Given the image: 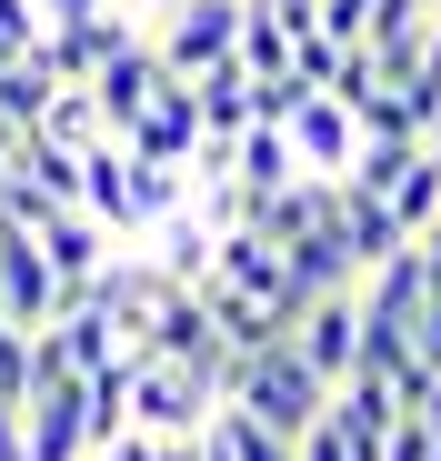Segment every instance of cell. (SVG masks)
Listing matches in <instances>:
<instances>
[{
    "mask_svg": "<svg viewBox=\"0 0 441 461\" xmlns=\"http://www.w3.org/2000/svg\"><path fill=\"white\" fill-rule=\"evenodd\" d=\"M220 402L251 411V421L281 431V441H302V431L321 421V402H331V381L291 351V341H261V351H231V361H220Z\"/></svg>",
    "mask_w": 441,
    "mask_h": 461,
    "instance_id": "6da1fadb",
    "label": "cell"
},
{
    "mask_svg": "<svg viewBox=\"0 0 441 461\" xmlns=\"http://www.w3.org/2000/svg\"><path fill=\"white\" fill-rule=\"evenodd\" d=\"M211 411H220V361L130 351V421L140 431H201Z\"/></svg>",
    "mask_w": 441,
    "mask_h": 461,
    "instance_id": "7a4b0ae2",
    "label": "cell"
},
{
    "mask_svg": "<svg viewBox=\"0 0 441 461\" xmlns=\"http://www.w3.org/2000/svg\"><path fill=\"white\" fill-rule=\"evenodd\" d=\"M21 461H91V371H31Z\"/></svg>",
    "mask_w": 441,
    "mask_h": 461,
    "instance_id": "3957f363",
    "label": "cell"
},
{
    "mask_svg": "<svg viewBox=\"0 0 441 461\" xmlns=\"http://www.w3.org/2000/svg\"><path fill=\"white\" fill-rule=\"evenodd\" d=\"M161 50V70L171 81H191V70H211V60H231V41H241V0H171L161 11V31H140Z\"/></svg>",
    "mask_w": 441,
    "mask_h": 461,
    "instance_id": "277c9868",
    "label": "cell"
},
{
    "mask_svg": "<svg viewBox=\"0 0 441 461\" xmlns=\"http://www.w3.org/2000/svg\"><path fill=\"white\" fill-rule=\"evenodd\" d=\"M281 341L302 351L321 381H341V371L361 361V291H351V281H341V291H311L302 312H291V331H281Z\"/></svg>",
    "mask_w": 441,
    "mask_h": 461,
    "instance_id": "5b68a950",
    "label": "cell"
},
{
    "mask_svg": "<svg viewBox=\"0 0 441 461\" xmlns=\"http://www.w3.org/2000/svg\"><path fill=\"white\" fill-rule=\"evenodd\" d=\"M281 131H291V161L321 171V181H341V171H351V150H361V121H351V101H331V91H302Z\"/></svg>",
    "mask_w": 441,
    "mask_h": 461,
    "instance_id": "8992f818",
    "label": "cell"
},
{
    "mask_svg": "<svg viewBox=\"0 0 441 461\" xmlns=\"http://www.w3.org/2000/svg\"><path fill=\"white\" fill-rule=\"evenodd\" d=\"M161 81H171V70H161V50H151V41H130V50H111V60L91 70L81 91H91V111H101V131L121 140V131H130L140 111H151V91H161Z\"/></svg>",
    "mask_w": 441,
    "mask_h": 461,
    "instance_id": "52a82bcc",
    "label": "cell"
},
{
    "mask_svg": "<svg viewBox=\"0 0 441 461\" xmlns=\"http://www.w3.org/2000/svg\"><path fill=\"white\" fill-rule=\"evenodd\" d=\"M130 41H140V21H121L111 0H101V11H70V21H50V31H40V60L60 70V81H91V70H101L111 50H130Z\"/></svg>",
    "mask_w": 441,
    "mask_h": 461,
    "instance_id": "ba28073f",
    "label": "cell"
},
{
    "mask_svg": "<svg viewBox=\"0 0 441 461\" xmlns=\"http://www.w3.org/2000/svg\"><path fill=\"white\" fill-rule=\"evenodd\" d=\"M331 230H341V251H351V271H372V261H392L411 230H401V211L382 201V191H361V181H341L331 191Z\"/></svg>",
    "mask_w": 441,
    "mask_h": 461,
    "instance_id": "9c48e42d",
    "label": "cell"
},
{
    "mask_svg": "<svg viewBox=\"0 0 441 461\" xmlns=\"http://www.w3.org/2000/svg\"><path fill=\"white\" fill-rule=\"evenodd\" d=\"M191 140H201V101H191V81H161L151 111L121 131V150H140V161H191Z\"/></svg>",
    "mask_w": 441,
    "mask_h": 461,
    "instance_id": "30bf717a",
    "label": "cell"
},
{
    "mask_svg": "<svg viewBox=\"0 0 441 461\" xmlns=\"http://www.w3.org/2000/svg\"><path fill=\"white\" fill-rule=\"evenodd\" d=\"M31 241H40V261L60 271V301H70V291H81V281L101 271V251H111V230H101V221H91L81 201H70V211H50V221H31Z\"/></svg>",
    "mask_w": 441,
    "mask_h": 461,
    "instance_id": "8fae6325",
    "label": "cell"
},
{
    "mask_svg": "<svg viewBox=\"0 0 441 461\" xmlns=\"http://www.w3.org/2000/svg\"><path fill=\"white\" fill-rule=\"evenodd\" d=\"M140 241H151V261H161L171 281H211V251H220V230H211V221L181 201V211H161L151 230H140Z\"/></svg>",
    "mask_w": 441,
    "mask_h": 461,
    "instance_id": "7c38bea8",
    "label": "cell"
},
{
    "mask_svg": "<svg viewBox=\"0 0 441 461\" xmlns=\"http://www.w3.org/2000/svg\"><path fill=\"white\" fill-rule=\"evenodd\" d=\"M191 101H201V131H251V70L241 60L191 70Z\"/></svg>",
    "mask_w": 441,
    "mask_h": 461,
    "instance_id": "4fadbf2b",
    "label": "cell"
},
{
    "mask_svg": "<svg viewBox=\"0 0 441 461\" xmlns=\"http://www.w3.org/2000/svg\"><path fill=\"white\" fill-rule=\"evenodd\" d=\"M121 161H130V221H140V230L191 201V171H181V161H140V150H121ZM140 230H130V241H140Z\"/></svg>",
    "mask_w": 441,
    "mask_h": 461,
    "instance_id": "5bb4252c",
    "label": "cell"
},
{
    "mask_svg": "<svg viewBox=\"0 0 441 461\" xmlns=\"http://www.w3.org/2000/svg\"><path fill=\"white\" fill-rule=\"evenodd\" d=\"M31 131H50V140H60V150H91V140H111V131H101V111H91V91H81V81H60V91H50V101H40V121H31Z\"/></svg>",
    "mask_w": 441,
    "mask_h": 461,
    "instance_id": "9a60e30c",
    "label": "cell"
},
{
    "mask_svg": "<svg viewBox=\"0 0 441 461\" xmlns=\"http://www.w3.org/2000/svg\"><path fill=\"white\" fill-rule=\"evenodd\" d=\"M40 31H50V11H40V0H0V60L40 50Z\"/></svg>",
    "mask_w": 441,
    "mask_h": 461,
    "instance_id": "2e32d148",
    "label": "cell"
},
{
    "mask_svg": "<svg viewBox=\"0 0 441 461\" xmlns=\"http://www.w3.org/2000/svg\"><path fill=\"white\" fill-rule=\"evenodd\" d=\"M382 461H441V441H431V431L401 411V421H392V441H382Z\"/></svg>",
    "mask_w": 441,
    "mask_h": 461,
    "instance_id": "e0dca14e",
    "label": "cell"
},
{
    "mask_svg": "<svg viewBox=\"0 0 441 461\" xmlns=\"http://www.w3.org/2000/svg\"><path fill=\"white\" fill-rule=\"evenodd\" d=\"M311 11H321V31H331V41H361V21H372V0H311Z\"/></svg>",
    "mask_w": 441,
    "mask_h": 461,
    "instance_id": "ac0fdd59",
    "label": "cell"
},
{
    "mask_svg": "<svg viewBox=\"0 0 441 461\" xmlns=\"http://www.w3.org/2000/svg\"><path fill=\"white\" fill-rule=\"evenodd\" d=\"M291 461H351V451H341V431H331V421H311L302 441H291Z\"/></svg>",
    "mask_w": 441,
    "mask_h": 461,
    "instance_id": "d6986e66",
    "label": "cell"
},
{
    "mask_svg": "<svg viewBox=\"0 0 441 461\" xmlns=\"http://www.w3.org/2000/svg\"><path fill=\"white\" fill-rule=\"evenodd\" d=\"M151 461H201V431H161V451Z\"/></svg>",
    "mask_w": 441,
    "mask_h": 461,
    "instance_id": "ffe728a7",
    "label": "cell"
},
{
    "mask_svg": "<svg viewBox=\"0 0 441 461\" xmlns=\"http://www.w3.org/2000/svg\"><path fill=\"white\" fill-rule=\"evenodd\" d=\"M0 461H21V402H0Z\"/></svg>",
    "mask_w": 441,
    "mask_h": 461,
    "instance_id": "44dd1931",
    "label": "cell"
},
{
    "mask_svg": "<svg viewBox=\"0 0 441 461\" xmlns=\"http://www.w3.org/2000/svg\"><path fill=\"white\" fill-rule=\"evenodd\" d=\"M411 421H421V431H431V441H441V381H431V392H421V402H411Z\"/></svg>",
    "mask_w": 441,
    "mask_h": 461,
    "instance_id": "7402d4cb",
    "label": "cell"
},
{
    "mask_svg": "<svg viewBox=\"0 0 441 461\" xmlns=\"http://www.w3.org/2000/svg\"><path fill=\"white\" fill-rule=\"evenodd\" d=\"M261 11H302V0H261Z\"/></svg>",
    "mask_w": 441,
    "mask_h": 461,
    "instance_id": "603a6c76",
    "label": "cell"
},
{
    "mask_svg": "<svg viewBox=\"0 0 441 461\" xmlns=\"http://www.w3.org/2000/svg\"><path fill=\"white\" fill-rule=\"evenodd\" d=\"M431 11H441V0H431Z\"/></svg>",
    "mask_w": 441,
    "mask_h": 461,
    "instance_id": "cb8c5ba5",
    "label": "cell"
}]
</instances>
